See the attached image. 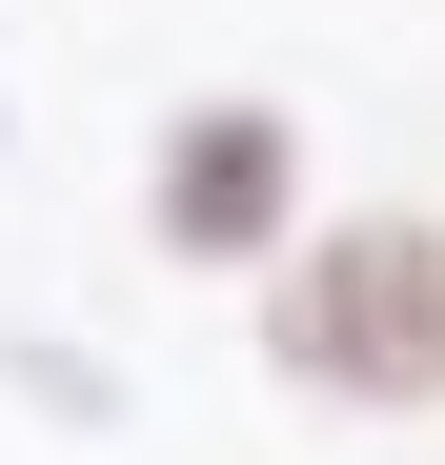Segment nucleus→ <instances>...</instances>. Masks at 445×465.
Here are the masks:
<instances>
[{
  "mask_svg": "<svg viewBox=\"0 0 445 465\" xmlns=\"http://www.w3.org/2000/svg\"><path fill=\"white\" fill-rule=\"evenodd\" d=\"M304 223H324V142H304L283 82H203V102L142 122V243L183 283H263Z\"/></svg>",
  "mask_w": 445,
  "mask_h": 465,
  "instance_id": "2",
  "label": "nucleus"
},
{
  "mask_svg": "<svg viewBox=\"0 0 445 465\" xmlns=\"http://www.w3.org/2000/svg\"><path fill=\"white\" fill-rule=\"evenodd\" d=\"M263 384L324 425H445V203H324L263 283Z\"/></svg>",
  "mask_w": 445,
  "mask_h": 465,
  "instance_id": "1",
  "label": "nucleus"
}]
</instances>
